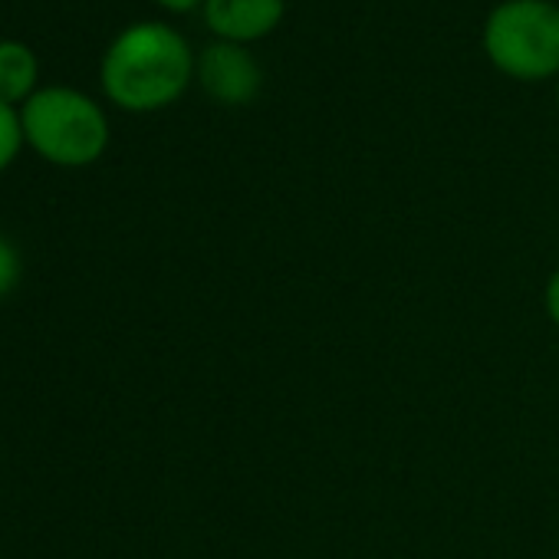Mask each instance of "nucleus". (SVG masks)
I'll return each instance as SVG.
<instances>
[{
  "mask_svg": "<svg viewBox=\"0 0 559 559\" xmlns=\"http://www.w3.org/2000/svg\"><path fill=\"white\" fill-rule=\"evenodd\" d=\"M158 4L168 8V11H188V8L201 4V0H158Z\"/></svg>",
  "mask_w": 559,
  "mask_h": 559,
  "instance_id": "obj_10",
  "label": "nucleus"
},
{
  "mask_svg": "<svg viewBox=\"0 0 559 559\" xmlns=\"http://www.w3.org/2000/svg\"><path fill=\"white\" fill-rule=\"evenodd\" d=\"M198 76L201 86L211 99L224 103V106H243L260 93V70L253 63V57L237 47V44H214L201 53L198 63Z\"/></svg>",
  "mask_w": 559,
  "mask_h": 559,
  "instance_id": "obj_4",
  "label": "nucleus"
},
{
  "mask_svg": "<svg viewBox=\"0 0 559 559\" xmlns=\"http://www.w3.org/2000/svg\"><path fill=\"white\" fill-rule=\"evenodd\" d=\"M37 83V57L17 40H0V103L14 106L31 99Z\"/></svg>",
  "mask_w": 559,
  "mask_h": 559,
  "instance_id": "obj_6",
  "label": "nucleus"
},
{
  "mask_svg": "<svg viewBox=\"0 0 559 559\" xmlns=\"http://www.w3.org/2000/svg\"><path fill=\"white\" fill-rule=\"evenodd\" d=\"M207 27L224 40H257L284 17V0H207Z\"/></svg>",
  "mask_w": 559,
  "mask_h": 559,
  "instance_id": "obj_5",
  "label": "nucleus"
},
{
  "mask_svg": "<svg viewBox=\"0 0 559 559\" xmlns=\"http://www.w3.org/2000/svg\"><path fill=\"white\" fill-rule=\"evenodd\" d=\"M24 139L53 165H93L109 145V122L103 109L67 86L37 90L21 109Z\"/></svg>",
  "mask_w": 559,
  "mask_h": 559,
  "instance_id": "obj_2",
  "label": "nucleus"
},
{
  "mask_svg": "<svg viewBox=\"0 0 559 559\" xmlns=\"http://www.w3.org/2000/svg\"><path fill=\"white\" fill-rule=\"evenodd\" d=\"M191 80V50L165 24H135L103 57V90L129 112L175 103Z\"/></svg>",
  "mask_w": 559,
  "mask_h": 559,
  "instance_id": "obj_1",
  "label": "nucleus"
},
{
  "mask_svg": "<svg viewBox=\"0 0 559 559\" xmlns=\"http://www.w3.org/2000/svg\"><path fill=\"white\" fill-rule=\"evenodd\" d=\"M21 273H24V257L17 243L8 234H0V300L21 284Z\"/></svg>",
  "mask_w": 559,
  "mask_h": 559,
  "instance_id": "obj_8",
  "label": "nucleus"
},
{
  "mask_svg": "<svg viewBox=\"0 0 559 559\" xmlns=\"http://www.w3.org/2000/svg\"><path fill=\"white\" fill-rule=\"evenodd\" d=\"M543 307H546V317L552 320V326L559 330V266L549 273L546 280V290H543Z\"/></svg>",
  "mask_w": 559,
  "mask_h": 559,
  "instance_id": "obj_9",
  "label": "nucleus"
},
{
  "mask_svg": "<svg viewBox=\"0 0 559 559\" xmlns=\"http://www.w3.org/2000/svg\"><path fill=\"white\" fill-rule=\"evenodd\" d=\"M484 47L507 76H552L559 70V8L546 0H510L490 14Z\"/></svg>",
  "mask_w": 559,
  "mask_h": 559,
  "instance_id": "obj_3",
  "label": "nucleus"
},
{
  "mask_svg": "<svg viewBox=\"0 0 559 559\" xmlns=\"http://www.w3.org/2000/svg\"><path fill=\"white\" fill-rule=\"evenodd\" d=\"M21 142H24V126H21V116L14 112V106L0 103V171H4L17 152H21Z\"/></svg>",
  "mask_w": 559,
  "mask_h": 559,
  "instance_id": "obj_7",
  "label": "nucleus"
}]
</instances>
